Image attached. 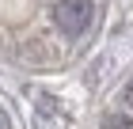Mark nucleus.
<instances>
[{"instance_id":"1","label":"nucleus","mask_w":133,"mask_h":129,"mask_svg":"<svg viewBox=\"0 0 133 129\" xmlns=\"http://www.w3.org/2000/svg\"><path fill=\"white\" fill-rule=\"evenodd\" d=\"M53 19L69 38H80L88 30V23H91V0H57Z\"/></svg>"},{"instance_id":"2","label":"nucleus","mask_w":133,"mask_h":129,"mask_svg":"<svg viewBox=\"0 0 133 129\" xmlns=\"http://www.w3.org/2000/svg\"><path fill=\"white\" fill-rule=\"evenodd\" d=\"M65 125H69V118L57 110V103L50 95H38V129H65Z\"/></svg>"},{"instance_id":"3","label":"nucleus","mask_w":133,"mask_h":129,"mask_svg":"<svg viewBox=\"0 0 133 129\" xmlns=\"http://www.w3.org/2000/svg\"><path fill=\"white\" fill-rule=\"evenodd\" d=\"M103 129H133V118H125V114H110V118L103 121Z\"/></svg>"},{"instance_id":"4","label":"nucleus","mask_w":133,"mask_h":129,"mask_svg":"<svg viewBox=\"0 0 133 129\" xmlns=\"http://www.w3.org/2000/svg\"><path fill=\"white\" fill-rule=\"evenodd\" d=\"M125 106L133 110V84H129V87H125Z\"/></svg>"},{"instance_id":"5","label":"nucleus","mask_w":133,"mask_h":129,"mask_svg":"<svg viewBox=\"0 0 133 129\" xmlns=\"http://www.w3.org/2000/svg\"><path fill=\"white\" fill-rule=\"evenodd\" d=\"M0 129H8V114H4V106H0Z\"/></svg>"}]
</instances>
